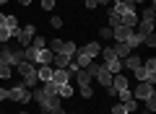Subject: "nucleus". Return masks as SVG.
<instances>
[{
    "label": "nucleus",
    "mask_w": 156,
    "mask_h": 114,
    "mask_svg": "<svg viewBox=\"0 0 156 114\" xmlns=\"http://www.w3.org/2000/svg\"><path fill=\"white\" fill-rule=\"evenodd\" d=\"M99 52H101V47H99L96 42H89V44H83V47H78V49H76V62H78V67H86Z\"/></svg>",
    "instance_id": "1"
},
{
    "label": "nucleus",
    "mask_w": 156,
    "mask_h": 114,
    "mask_svg": "<svg viewBox=\"0 0 156 114\" xmlns=\"http://www.w3.org/2000/svg\"><path fill=\"white\" fill-rule=\"evenodd\" d=\"M16 67H18V75H21V83H23L26 88H34V86H37L39 78H37V67H34V62L23 60V62H18Z\"/></svg>",
    "instance_id": "2"
},
{
    "label": "nucleus",
    "mask_w": 156,
    "mask_h": 114,
    "mask_svg": "<svg viewBox=\"0 0 156 114\" xmlns=\"http://www.w3.org/2000/svg\"><path fill=\"white\" fill-rule=\"evenodd\" d=\"M138 81H148V83H154L156 81V57H146L143 60V65L138 67V70L133 73Z\"/></svg>",
    "instance_id": "3"
},
{
    "label": "nucleus",
    "mask_w": 156,
    "mask_h": 114,
    "mask_svg": "<svg viewBox=\"0 0 156 114\" xmlns=\"http://www.w3.org/2000/svg\"><path fill=\"white\" fill-rule=\"evenodd\" d=\"M0 60H5L11 67L18 65V62H23V60H26L23 47H21V49H13V47H8V44H3V47H0Z\"/></svg>",
    "instance_id": "4"
},
{
    "label": "nucleus",
    "mask_w": 156,
    "mask_h": 114,
    "mask_svg": "<svg viewBox=\"0 0 156 114\" xmlns=\"http://www.w3.org/2000/svg\"><path fill=\"white\" fill-rule=\"evenodd\" d=\"M8 98H11V101H18V104H26L29 98H31V91H29L23 83H16V86L8 88Z\"/></svg>",
    "instance_id": "5"
},
{
    "label": "nucleus",
    "mask_w": 156,
    "mask_h": 114,
    "mask_svg": "<svg viewBox=\"0 0 156 114\" xmlns=\"http://www.w3.org/2000/svg\"><path fill=\"white\" fill-rule=\"evenodd\" d=\"M133 96L135 98H151V96H156V91H154V83H148V81H138V86H135V91H133Z\"/></svg>",
    "instance_id": "6"
},
{
    "label": "nucleus",
    "mask_w": 156,
    "mask_h": 114,
    "mask_svg": "<svg viewBox=\"0 0 156 114\" xmlns=\"http://www.w3.org/2000/svg\"><path fill=\"white\" fill-rule=\"evenodd\" d=\"M94 78H96V81H99V83H101V86H104V88H107V86H112V73L107 70L104 65H99V67H96Z\"/></svg>",
    "instance_id": "7"
},
{
    "label": "nucleus",
    "mask_w": 156,
    "mask_h": 114,
    "mask_svg": "<svg viewBox=\"0 0 156 114\" xmlns=\"http://www.w3.org/2000/svg\"><path fill=\"white\" fill-rule=\"evenodd\" d=\"M140 65H143V60H140L138 54H128V57L122 60V67H125V70H130V73H135Z\"/></svg>",
    "instance_id": "8"
},
{
    "label": "nucleus",
    "mask_w": 156,
    "mask_h": 114,
    "mask_svg": "<svg viewBox=\"0 0 156 114\" xmlns=\"http://www.w3.org/2000/svg\"><path fill=\"white\" fill-rule=\"evenodd\" d=\"M70 73H68V67H55V73H52V83H57V86H62V83L70 81Z\"/></svg>",
    "instance_id": "9"
},
{
    "label": "nucleus",
    "mask_w": 156,
    "mask_h": 114,
    "mask_svg": "<svg viewBox=\"0 0 156 114\" xmlns=\"http://www.w3.org/2000/svg\"><path fill=\"white\" fill-rule=\"evenodd\" d=\"M52 60H55V52H52L50 47L39 49V54H37V62H39V65H52Z\"/></svg>",
    "instance_id": "10"
},
{
    "label": "nucleus",
    "mask_w": 156,
    "mask_h": 114,
    "mask_svg": "<svg viewBox=\"0 0 156 114\" xmlns=\"http://www.w3.org/2000/svg\"><path fill=\"white\" fill-rule=\"evenodd\" d=\"M130 34H133V29H128V26H115L112 29V39H115V42H125Z\"/></svg>",
    "instance_id": "11"
},
{
    "label": "nucleus",
    "mask_w": 156,
    "mask_h": 114,
    "mask_svg": "<svg viewBox=\"0 0 156 114\" xmlns=\"http://www.w3.org/2000/svg\"><path fill=\"white\" fill-rule=\"evenodd\" d=\"M138 34L140 36H148V34H154V21H148V18H138Z\"/></svg>",
    "instance_id": "12"
},
{
    "label": "nucleus",
    "mask_w": 156,
    "mask_h": 114,
    "mask_svg": "<svg viewBox=\"0 0 156 114\" xmlns=\"http://www.w3.org/2000/svg\"><path fill=\"white\" fill-rule=\"evenodd\" d=\"M112 88L115 91H125V88H130V83H128V78L122 73H117V75H112Z\"/></svg>",
    "instance_id": "13"
},
{
    "label": "nucleus",
    "mask_w": 156,
    "mask_h": 114,
    "mask_svg": "<svg viewBox=\"0 0 156 114\" xmlns=\"http://www.w3.org/2000/svg\"><path fill=\"white\" fill-rule=\"evenodd\" d=\"M52 73H55V67H52V65H39L37 78H39L42 83H47V81H52Z\"/></svg>",
    "instance_id": "14"
},
{
    "label": "nucleus",
    "mask_w": 156,
    "mask_h": 114,
    "mask_svg": "<svg viewBox=\"0 0 156 114\" xmlns=\"http://www.w3.org/2000/svg\"><path fill=\"white\" fill-rule=\"evenodd\" d=\"M104 67L112 73V75H117V73L122 70V60H120V57H112V60H107V62H104Z\"/></svg>",
    "instance_id": "15"
},
{
    "label": "nucleus",
    "mask_w": 156,
    "mask_h": 114,
    "mask_svg": "<svg viewBox=\"0 0 156 114\" xmlns=\"http://www.w3.org/2000/svg\"><path fill=\"white\" fill-rule=\"evenodd\" d=\"M125 44H128L130 49H135V47H140V44H143V36H140L138 31H133V34H130L128 39H125Z\"/></svg>",
    "instance_id": "16"
},
{
    "label": "nucleus",
    "mask_w": 156,
    "mask_h": 114,
    "mask_svg": "<svg viewBox=\"0 0 156 114\" xmlns=\"http://www.w3.org/2000/svg\"><path fill=\"white\" fill-rule=\"evenodd\" d=\"M135 23H138V13H135V11H128V13H125V16H122V26L133 29Z\"/></svg>",
    "instance_id": "17"
},
{
    "label": "nucleus",
    "mask_w": 156,
    "mask_h": 114,
    "mask_svg": "<svg viewBox=\"0 0 156 114\" xmlns=\"http://www.w3.org/2000/svg\"><path fill=\"white\" fill-rule=\"evenodd\" d=\"M130 52H133V49H130L125 42H117V44H115V54H117V57H122V60H125Z\"/></svg>",
    "instance_id": "18"
},
{
    "label": "nucleus",
    "mask_w": 156,
    "mask_h": 114,
    "mask_svg": "<svg viewBox=\"0 0 156 114\" xmlns=\"http://www.w3.org/2000/svg\"><path fill=\"white\" fill-rule=\"evenodd\" d=\"M3 29H8V31H16V29H21V26H18V21H16V16H8V13H5V21H3Z\"/></svg>",
    "instance_id": "19"
},
{
    "label": "nucleus",
    "mask_w": 156,
    "mask_h": 114,
    "mask_svg": "<svg viewBox=\"0 0 156 114\" xmlns=\"http://www.w3.org/2000/svg\"><path fill=\"white\" fill-rule=\"evenodd\" d=\"M73 57H68V54H55V60H52V67H68V62H70Z\"/></svg>",
    "instance_id": "20"
},
{
    "label": "nucleus",
    "mask_w": 156,
    "mask_h": 114,
    "mask_svg": "<svg viewBox=\"0 0 156 114\" xmlns=\"http://www.w3.org/2000/svg\"><path fill=\"white\" fill-rule=\"evenodd\" d=\"M57 96H60V98H70V96H73V86H70V83L57 86Z\"/></svg>",
    "instance_id": "21"
},
{
    "label": "nucleus",
    "mask_w": 156,
    "mask_h": 114,
    "mask_svg": "<svg viewBox=\"0 0 156 114\" xmlns=\"http://www.w3.org/2000/svg\"><path fill=\"white\" fill-rule=\"evenodd\" d=\"M76 81H78V86H89V81H91V75L83 70V67H78V73H76Z\"/></svg>",
    "instance_id": "22"
},
{
    "label": "nucleus",
    "mask_w": 156,
    "mask_h": 114,
    "mask_svg": "<svg viewBox=\"0 0 156 114\" xmlns=\"http://www.w3.org/2000/svg\"><path fill=\"white\" fill-rule=\"evenodd\" d=\"M76 44L73 42H62V49H60V54H68V57H76Z\"/></svg>",
    "instance_id": "23"
},
{
    "label": "nucleus",
    "mask_w": 156,
    "mask_h": 114,
    "mask_svg": "<svg viewBox=\"0 0 156 114\" xmlns=\"http://www.w3.org/2000/svg\"><path fill=\"white\" fill-rule=\"evenodd\" d=\"M57 106H60V96H47L42 104V109H57Z\"/></svg>",
    "instance_id": "24"
},
{
    "label": "nucleus",
    "mask_w": 156,
    "mask_h": 114,
    "mask_svg": "<svg viewBox=\"0 0 156 114\" xmlns=\"http://www.w3.org/2000/svg\"><path fill=\"white\" fill-rule=\"evenodd\" d=\"M0 78H5V81L11 78V65L5 60H0Z\"/></svg>",
    "instance_id": "25"
},
{
    "label": "nucleus",
    "mask_w": 156,
    "mask_h": 114,
    "mask_svg": "<svg viewBox=\"0 0 156 114\" xmlns=\"http://www.w3.org/2000/svg\"><path fill=\"white\" fill-rule=\"evenodd\" d=\"M29 47H34V49H44V47H47V42H44V36H34Z\"/></svg>",
    "instance_id": "26"
},
{
    "label": "nucleus",
    "mask_w": 156,
    "mask_h": 114,
    "mask_svg": "<svg viewBox=\"0 0 156 114\" xmlns=\"http://www.w3.org/2000/svg\"><path fill=\"white\" fill-rule=\"evenodd\" d=\"M112 114H130L128 112V104H122V101L115 104V106H112Z\"/></svg>",
    "instance_id": "27"
},
{
    "label": "nucleus",
    "mask_w": 156,
    "mask_h": 114,
    "mask_svg": "<svg viewBox=\"0 0 156 114\" xmlns=\"http://www.w3.org/2000/svg\"><path fill=\"white\" fill-rule=\"evenodd\" d=\"M143 109H146V112H154V109H156V96H151V98H146V101H143Z\"/></svg>",
    "instance_id": "28"
},
{
    "label": "nucleus",
    "mask_w": 156,
    "mask_h": 114,
    "mask_svg": "<svg viewBox=\"0 0 156 114\" xmlns=\"http://www.w3.org/2000/svg\"><path fill=\"white\" fill-rule=\"evenodd\" d=\"M50 49H52L55 54H60V49H62V39H52V42H50Z\"/></svg>",
    "instance_id": "29"
},
{
    "label": "nucleus",
    "mask_w": 156,
    "mask_h": 114,
    "mask_svg": "<svg viewBox=\"0 0 156 114\" xmlns=\"http://www.w3.org/2000/svg\"><path fill=\"white\" fill-rule=\"evenodd\" d=\"M11 36H13V34L8 31V29H3V26H0V42H5V44H8V39H11Z\"/></svg>",
    "instance_id": "30"
},
{
    "label": "nucleus",
    "mask_w": 156,
    "mask_h": 114,
    "mask_svg": "<svg viewBox=\"0 0 156 114\" xmlns=\"http://www.w3.org/2000/svg\"><path fill=\"white\" fill-rule=\"evenodd\" d=\"M81 96H83V98H91V96H94L91 86H81Z\"/></svg>",
    "instance_id": "31"
},
{
    "label": "nucleus",
    "mask_w": 156,
    "mask_h": 114,
    "mask_svg": "<svg viewBox=\"0 0 156 114\" xmlns=\"http://www.w3.org/2000/svg\"><path fill=\"white\" fill-rule=\"evenodd\" d=\"M50 23H52V29H60V26H62V18H60V16H52Z\"/></svg>",
    "instance_id": "32"
},
{
    "label": "nucleus",
    "mask_w": 156,
    "mask_h": 114,
    "mask_svg": "<svg viewBox=\"0 0 156 114\" xmlns=\"http://www.w3.org/2000/svg\"><path fill=\"white\" fill-rule=\"evenodd\" d=\"M99 36H104V39H112V26H104L99 31Z\"/></svg>",
    "instance_id": "33"
},
{
    "label": "nucleus",
    "mask_w": 156,
    "mask_h": 114,
    "mask_svg": "<svg viewBox=\"0 0 156 114\" xmlns=\"http://www.w3.org/2000/svg\"><path fill=\"white\" fill-rule=\"evenodd\" d=\"M55 3H57V0H42V8H44V11H52Z\"/></svg>",
    "instance_id": "34"
},
{
    "label": "nucleus",
    "mask_w": 156,
    "mask_h": 114,
    "mask_svg": "<svg viewBox=\"0 0 156 114\" xmlns=\"http://www.w3.org/2000/svg\"><path fill=\"white\" fill-rule=\"evenodd\" d=\"M140 18H148V21H154V5H151V8H146V11H143V16H140Z\"/></svg>",
    "instance_id": "35"
},
{
    "label": "nucleus",
    "mask_w": 156,
    "mask_h": 114,
    "mask_svg": "<svg viewBox=\"0 0 156 114\" xmlns=\"http://www.w3.org/2000/svg\"><path fill=\"white\" fill-rule=\"evenodd\" d=\"M42 114H62V106H57V109H42Z\"/></svg>",
    "instance_id": "36"
},
{
    "label": "nucleus",
    "mask_w": 156,
    "mask_h": 114,
    "mask_svg": "<svg viewBox=\"0 0 156 114\" xmlns=\"http://www.w3.org/2000/svg\"><path fill=\"white\" fill-rule=\"evenodd\" d=\"M86 3V8H89V11H94V8H99V3H96V0H83Z\"/></svg>",
    "instance_id": "37"
},
{
    "label": "nucleus",
    "mask_w": 156,
    "mask_h": 114,
    "mask_svg": "<svg viewBox=\"0 0 156 114\" xmlns=\"http://www.w3.org/2000/svg\"><path fill=\"white\" fill-rule=\"evenodd\" d=\"M125 104H128V112H130V114H133V112H135V109H138V104H135V101H133V98H130V101H125Z\"/></svg>",
    "instance_id": "38"
},
{
    "label": "nucleus",
    "mask_w": 156,
    "mask_h": 114,
    "mask_svg": "<svg viewBox=\"0 0 156 114\" xmlns=\"http://www.w3.org/2000/svg\"><path fill=\"white\" fill-rule=\"evenodd\" d=\"M8 98V88H0V101H5Z\"/></svg>",
    "instance_id": "39"
},
{
    "label": "nucleus",
    "mask_w": 156,
    "mask_h": 114,
    "mask_svg": "<svg viewBox=\"0 0 156 114\" xmlns=\"http://www.w3.org/2000/svg\"><path fill=\"white\" fill-rule=\"evenodd\" d=\"M3 21H5V13H0V26H3Z\"/></svg>",
    "instance_id": "40"
},
{
    "label": "nucleus",
    "mask_w": 156,
    "mask_h": 114,
    "mask_svg": "<svg viewBox=\"0 0 156 114\" xmlns=\"http://www.w3.org/2000/svg\"><path fill=\"white\" fill-rule=\"evenodd\" d=\"M112 3H130V0H112ZM130 5H133V3H130Z\"/></svg>",
    "instance_id": "41"
},
{
    "label": "nucleus",
    "mask_w": 156,
    "mask_h": 114,
    "mask_svg": "<svg viewBox=\"0 0 156 114\" xmlns=\"http://www.w3.org/2000/svg\"><path fill=\"white\" fill-rule=\"evenodd\" d=\"M96 3H99V5H107V3H109V0H96Z\"/></svg>",
    "instance_id": "42"
},
{
    "label": "nucleus",
    "mask_w": 156,
    "mask_h": 114,
    "mask_svg": "<svg viewBox=\"0 0 156 114\" xmlns=\"http://www.w3.org/2000/svg\"><path fill=\"white\" fill-rule=\"evenodd\" d=\"M5 3H8V0H0V5H5Z\"/></svg>",
    "instance_id": "43"
},
{
    "label": "nucleus",
    "mask_w": 156,
    "mask_h": 114,
    "mask_svg": "<svg viewBox=\"0 0 156 114\" xmlns=\"http://www.w3.org/2000/svg\"><path fill=\"white\" fill-rule=\"evenodd\" d=\"M140 114H148V112H146V109H143V112H140Z\"/></svg>",
    "instance_id": "44"
},
{
    "label": "nucleus",
    "mask_w": 156,
    "mask_h": 114,
    "mask_svg": "<svg viewBox=\"0 0 156 114\" xmlns=\"http://www.w3.org/2000/svg\"><path fill=\"white\" fill-rule=\"evenodd\" d=\"M21 114H26V112H21Z\"/></svg>",
    "instance_id": "45"
},
{
    "label": "nucleus",
    "mask_w": 156,
    "mask_h": 114,
    "mask_svg": "<svg viewBox=\"0 0 156 114\" xmlns=\"http://www.w3.org/2000/svg\"><path fill=\"white\" fill-rule=\"evenodd\" d=\"M3 114H8V112H3Z\"/></svg>",
    "instance_id": "46"
},
{
    "label": "nucleus",
    "mask_w": 156,
    "mask_h": 114,
    "mask_svg": "<svg viewBox=\"0 0 156 114\" xmlns=\"http://www.w3.org/2000/svg\"><path fill=\"white\" fill-rule=\"evenodd\" d=\"M0 114H3V112H0Z\"/></svg>",
    "instance_id": "47"
}]
</instances>
